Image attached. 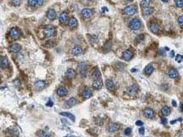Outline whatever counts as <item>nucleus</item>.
<instances>
[{
    "label": "nucleus",
    "mask_w": 183,
    "mask_h": 137,
    "mask_svg": "<svg viewBox=\"0 0 183 137\" xmlns=\"http://www.w3.org/2000/svg\"><path fill=\"white\" fill-rule=\"evenodd\" d=\"M141 25V22L138 19H133L129 23V27L132 30H137L140 28Z\"/></svg>",
    "instance_id": "1"
},
{
    "label": "nucleus",
    "mask_w": 183,
    "mask_h": 137,
    "mask_svg": "<svg viewBox=\"0 0 183 137\" xmlns=\"http://www.w3.org/2000/svg\"><path fill=\"white\" fill-rule=\"evenodd\" d=\"M44 34L47 37H52L55 34V29L52 25H46L44 29Z\"/></svg>",
    "instance_id": "2"
},
{
    "label": "nucleus",
    "mask_w": 183,
    "mask_h": 137,
    "mask_svg": "<svg viewBox=\"0 0 183 137\" xmlns=\"http://www.w3.org/2000/svg\"><path fill=\"white\" fill-rule=\"evenodd\" d=\"M123 12L126 15H133L137 12V7L134 5L127 6L123 10Z\"/></svg>",
    "instance_id": "3"
},
{
    "label": "nucleus",
    "mask_w": 183,
    "mask_h": 137,
    "mask_svg": "<svg viewBox=\"0 0 183 137\" xmlns=\"http://www.w3.org/2000/svg\"><path fill=\"white\" fill-rule=\"evenodd\" d=\"M138 91H139V86L136 84L130 86L127 90V93L130 95H134L137 93Z\"/></svg>",
    "instance_id": "4"
},
{
    "label": "nucleus",
    "mask_w": 183,
    "mask_h": 137,
    "mask_svg": "<svg viewBox=\"0 0 183 137\" xmlns=\"http://www.w3.org/2000/svg\"><path fill=\"white\" fill-rule=\"evenodd\" d=\"M34 85H35V87H36L37 90L41 91V90H43V89L45 88L46 82L45 81H43V80H38V81L35 82Z\"/></svg>",
    "instance_id": "5"
},
{
    "label": "nucleus",
    "mask_w": 183,
    "mask_h": 137,
    "mask_svg": "<svg viewBox=\"0 0 183 137\" xmlns=\"http://www.w3.org/2000/svg\"><path fill=\"white\" fill-rule=\"evenodd\" d=\"M10 37H11V38H12V39L17 40L19 38L20 33H19V31L17 29H16V28H12V30H10Z\"/></svg>",
    "instance_id": "6"
},
{
    "label": "nucleus",
    "mask_w": 183,
    "mask_h": 137,
    "mask_svg": "<svg viewBox=\"0 0 183 137\" xmlns=\"http://www.w3.org/2000/svg\"><path fill=\"white\" fill-rule=\"evenodd\" d=\"M144 115L147 119H152L154 117V112L152 109L150 108H147L146 109L144 110Z\"/></svg>",
    "instance_id": "7"
},
{
    "label": "nucleus",
    "mask_w": 183,
    "mask_h": 137,
    "mask_svg": "<svg viewBox=\"0 0 183 137\" xmlns=\"http://www.w3.org/2000/svg\"><path fill=\"white\" fill-rule=\"evenodd\" d=\"M106 86L109 91H114L115 90V84L111 79H106Z\"/></svg>",
    "instance_id": "8"
},
{
    "label": "nucleus",
    "mask_w": 183,
    "mask_h": 137,
    "mask_svg": "<svg viewBox=\"0 0 183 137\" xmlns=\"http://www.w3.org/2000/svg\"><path fill=\"white\" fill-rule=\"evenodd\" d=\"M82 14L85 18H90L93 15V10L89 8H84L82 10Z\"/></svg>",
    "instance_id": "9"
},
{
    "label": "nucleus",
    "mask_w": 183,
    "mask_h": 137,
    "mask_svg": "<svg viewBox=\"0 0 183 137\" xmlns=\"http://www.w3.org/2000/svg\"><path fill=\"white\" fill-rule=\"evenodd\" d=\"M8 66H9V62H8V58H6V57H3V58L0 59V67L1 68L6 69Z\"/></svg>",
    "instance_id": "10"
},
{
    "label": "nucleus",
    "mask_w": 183,
    "mask_h": 137,
    "mask_svg": "<svg viewBox=\"0 0 183 137\" xmlns=\"http://www.w3.org/2000/svg\"><path fill=\"white\" fill-rule=\"evenodd\" d=\"M80 73L82 77H85L86 75V64L84 62H81L79 65Z\"/></svg>",
    "instance_id": "11"
},
{
    "label": "nucleus",
    "mask_w": 183,
    "mask_h": 137,
    "mask_svg": "<svg viewBox=\"0 0 183 137\" xmlns=\"http://www.w3.org/2000/svg\"><path fill=\"white\" fill-rule=\"evenodd\" d=\"M132 56H133L132 53L128 50H125V52L123 53V58L126 61L130 60L132 58Z\"/></svg>",
    "instance_id": "12"
},
{
    "label": "nucleus",
    "mask_w": 183,
    "mask_h": 137,
    "mask_svg": "<svg viewBox=\"0 0 183 137\" xmlns=\"http://www.w3.org/2000/svg\"><path fill=\"white\" fill-rule=\"evenodd\" d=\"M21 49V47L20 45H19L17 43H15L10 47V51L14 53H17Z\"/></svg>",
    "instance_id": "13"
},
{
    "label": "nucleus",
    "mask_w": 183,
    "mask_h": 137,
    "mask_svg": "<svg viewBox=\"0 0 183 137\" xmlns=\"http://www.w3.org/2000/svg\"><path fill=\"white\" fill-rule=\"evenodd\" d=\"M56 16V11L54 9H49L47 12V17L50 20L55 19Z\"/></svg>",
    "instance_id": "14"
},
{
    "label": "nucleus",
    "mask_w": 183,
    "mask_h": 137,
    "mask_svg": "<svg viewBox=\"0 0 183 137\" xmlns=\"http://www.w3.org/2000/svg\"><path fill=\"white\" fill-rule=\"evenodd\" d=\"M119 125L117 123H110L109 126H108V131L110 132H115L119 130Z\"/></svg>",
    "instance_id": "15"
},
{
    "label": "nucleus",
    "mask_w": 183,
    "mask_h": 137,
    "mask_svg": "<svg viewBox=\"0 0 183 137\" xmlns=\"http://www.w3.org/2000/svg\"><path fill=\"white\" fill-rule=\"evenodd\" d=\"M57 94L60 97H64L67 94V90L64 87H60L57 90Z\"/></svg>",
    "instance_id": "16"
},
{
    "label": "nucleus",
    "mask_w": 183,
    "mask_h": 137,
    "mask_svg": "<svg viewBox=\"0 0 183 137\" xmlns=\"http://www.w3.org/2000/svg\"><path fill=\"white\" fill-rule=\"evenodd\" d=\"M76 71L73 69H69L66 72V76L69 79H73L76 77Z\"/></svg>",
    "instance_id": "17"
},
{
    "label": "nucleus",
    "mask_w": 183,
    "mask_h": 137,
    "mask_svg": "<svg viewBox=\"0 0 183 137\" xmlns=\"http://www.w3.org/2000/svg\"><path fill=\"white\" fill-rule=\"evenodd\" d=\"M154 12V9L152 8H150V7H144L143 8V13L144 15H152Z\"/></svg>",
    "instance_id": "18"
},
{
    "label": "nucleus",
    "mask_w": 183,
    "mask_h": 137,
    "mask_svg": "<svg viewBox=\"0 0 183 137\" xmlns=\"http://www.w3.org/2000/svg\"><path fill=\"white\" fill-rule=\"evenodd\" d=\"M83 97L86 99H89L91 97L92 95V93L91 91V89L89 88H86L84 89V91H83L82 93Z\"/></svg>",
    "instance_id": "19"
},
{
    "label": "nucleus",
    "mask_w": 183,
    "mask_h": 137,
    "mask_svg": "<svg viewBox=\"0 0 183 137\" xmlns=\"http://www.w3.org/2000/svg\"><path fill=\"white\" fill-rule=\"evenodd\" d=\"M60 115L62 116H64L66 117H68L69 119H70L72 121H75V116L73 114L70 113H67V112H62L60 113Z\"/></svg>",
    "instance_id": "20"
},
{
    "label": "nucleus",
    "mask_w": 183,
    "mask_h": 137,
    "mask_svg": "<svg viewBox=\"0 0 183 137\" xmlns=\"http://www.w3.org/2000/svg\"><path fill=\"white\" fill-rule=\"evenodd\" d=\"M69 27H71V28L76 27L77 26H78V21H77L76 19L71 17V18L69 19Z\"/></svg>",
    "instance_id": "21"
},
{
    "label": "nucleus",
    "mask_w": 183,
    "mask_h": 137,
    "mask_svg": "<svg viewBox=\"0 0 183 137\" xmlns=\"http://www.w3.org/2000/svg\"><path fill=\"white\" fill-rule=\"evenodd\" d=\"M82 53V49L78 46L73 47V49H72V54L75 56H80Z\"/></svg>",
    "instance_id": "22"
},
{
    "label": "nucleus",
    "mask_w": 183,
    "mask_h": 137,
    "mask_svg": "<svg viewBox=\"0 0 183 137\" xmlns=\"http://www.w3.org/2000/svg\"><path fill=\"white\" fill-rule=\"evenodd\" d=\"M159 30H160V27L159 25L156 23H152L150 26V30L151 32H152L153 33L157 34L159 32Z\"/></svg>",
    "instance_id": "23"
},
{
    "label": "nucleus",
    "mask_w": 183,
    "mask_h": 137,
    "mask_svg": "<svg viewBox=\"0 0 183 137\" xmlns=\"http://www.w3.org/2000/svg\"><path fill=\"white\" fill-rule=\"evenodd\" d=\"M154 71V67L151 65V64H148L147 65L145 69H144V73L147 74V75H150L151 73H153Z\"/></svg>",
    "instance_id": "24"
},
{
    "label": "nucleus",
    "mask_w": 183,
    "mask_h": 137,
    "mask_svg": "<svg viewBox=\"0 0 183 137\" xmlns=\"http://www.w3.org/2000/svg\"><path fill=\"white\" fill-rule=\"evenodd\" d=\"M169 76L171 78H176L178 76V72L176 69H172L169 71Z\"/></svg>",
    "instance_id": "25"
},
{
    "label": "nucleus",
    "mask_w": 183,
    "mask_h": 137,
    "mask_svg": "<svg viewBox=\"0 0 183 137\" xmlns=\"http://www.w3.org/2000/svg\"><path fill=\"white\" fill-rule=\"evenodd\" d=\"M67 19V14L66 12H62L59 17V21L61 23H64Z\"/></svg>",
    "instance_id": "26"
},
{
    "label": "nucleus",
    "mask_w": 183,
    "mask_h": 137,
    "mask_svg": "<svg viewBox=\"0 0 183 137\" xmlns=\"http://www.w3.org/2000/svg\"><path fill=\"white\" fill-rule=\"evenodd\" d=\"M102 82L100 81V80H95L93 83V87L95 88V89H100L102 87Z\"/></svg>",
    "instance_id": "27"
},
{
    "label": "nucleus",
    "mask_w": 183,
    "mask_h": 137,
    "mask_svg": "<svg viewBox=\"0 0 183 137\" xmlns=\"http://www.w3.org/2000/svg\"><path fill=\"white\" fill-rule=\"evenodd\" d=\"M101 77V73L100 72V71L98 70V69H96V70L92 74V78H93V79L95 80H98Z\"/></svg>",
    "instance_id": "28"
},
{
    "label": "nucleus",
    "mask_w": 183,
    "mask_h": 137,
    "mask_svg": "<svg viewBox=\"0 0 183 137\" xmlns=\"http://www.w3.org/2000/svg\"><path fill=\"white\" fill-rule=\"evenodd\" d=\"M170 112H171V110L168 106H164L161 109V113L164 116L169 115Z\"/></svg>",
    "instance_id": "29"
},
{
    "label": "nucleus",
    "mask_w": 183,
    "mask_h": 137,
    "mask_svg": "<svg viewBox=\"0 0 183 137\" xmlns=\"http://www.w3.org/2000/svg\"><path fill=\"white\" fill-rule=\"evenodd\" d=\"M77 104V100L76 99V98H70L69 100L67 101V104L70 107H72L73 106H75Z\"/></svg>",
    "instance_id": "30"
},
{
    "label": "nucleus",
    "mask_w": 183,
    "mask_h": 137,
    "mask_svg": "<svg viewBox=\"0 0 183 137\" xmlns=\"http://www.w3.org/2000/svg\"><path fill=\"white\" fill-rule=\"evenodd\" d=\"M151 3V0H141V4L144 7H147Z\"/></svg>",
    "instance_id": "31"
},
{
    "label": "nucleus",
    "mask_w": 183,
    "mask_h": 137,
    "mask_svg": "<svg viewBox=\"0 0 183 137\" xmlns=\"http://www.w3.org/2000/svg\"><path fill=\"white\" fill-rule=\"evenodd\" d=\"M39 136L40 137H50V134L46 131H41Z\"/></svg>",
    "instance_id": "32"
},
{
    "label": "nucleus",
    "mask_w": 183,
    "mask_h": 137,
    "mask_svg": "<svg viewBox=\"0 0 183 137\" xmlns=\"http://www.w3.org/2000/svg\"><path fill=\"white\" fill-rule=\"evenodd\" d=\"M28 5L31 7H34L37 5V0H28Z\"/></svg>",
    "instance_id": "33"
},
{
    "label": "nucleus",
    "mask_w": 183,
    "mask_h": 137,
    "mask_svg": "<svg viewBox=\"0 0 183 137\" xmlns=\"http://www.w3.org/2000/svg\"><path fill=\"white\" fill-rule=\"evenodd\" d=\"M183 56L182 55L180 54H178L176 56V61L179 62V63H181L183 62Z\"/></svg>",
    "instance_id": "34"
},
{
    "label": "nucleus",
    "mask_w": 183,
    "mask_h": 137,
    "mask_svg": "<svg viewBox=\"0 0 183 137\" xmlns=\"http://www.w3.org/2000/svg\"><path fill=\"white\" fill-rule=\"evenodd\" d=\"M11 2L14 6H18L21 3V0H11Z\"/></svg>",
    "instance_id": "35"
},
{
    "label": "nucleus",
    "mask_w": 183,
    "mask_h": 137,
    "mask_svg": "<svg viewBox=\"0 0 183 137\" xmlns=\"http://www.w3.org/2000/svg\"><path fill=\"white\" fill-rule=\"evenodd\" d=\"M176 6H177L178 8H183V0H176Z\"/></svg>",
    "instance_id": "36"
},
{
    "label": "nucleus",
    "mask_w": 183,
    "mask_h": 137,
    "mask_svg": "<svg viewBox=\"0 0 183 137\" xmlns=\"http://www.w3.org/2000/svg\"><path fill=\"white\" fill-rule=\"evenodd\" d=\"M124 134L126 135V136H129L132 134V129L130 128H127L124 131Z\"/></svg>",
    "instance_id": "37"
},
{
    "label": "nucleus",
    "mask_w": 183,
    "mask_h": 137,
    "mask_svg": "<svg viewBox=\"0 0 183 137\" xmlns=\"http://www.w3.org/2000/svg\"><path fill=\"white\" fill-rule=\"evenodd\" d=\"M178 24L180 25V27H182L183 26V16H180L179 17V18L178 19Z\"/></svg>",
    "instance_id": "38"
},
{
    "label": "nucleus",
    "mask_w": 183,
    "mask_h": 137,
    "mask_svg": "<svg viewBox=\"0 0 183 137\" xmlns=\"http://www.w3.org/2000/svg\"><path fill=\"white\" fill-rule=\"evenodd\" d=\"M136 125H137V126H142V125H143V122L142 121H141V120H138L136 121Z\"/></svg>",
    "instance_id": "39"
},
{
    "label": "nucleus",
    "mask_w": 183,
    "mask_h": 137,
    "mask_svg": "<svg viewBox=\"0 0 183 137\" xmlns=\"http://www.w3.org/2000/svg\"><path fill=\"white\" fill-rule=\"evenodd\" d=\"M139 134H140L141 135H143V134H145V128H139Z\"/></svg>",
    "instance_id": "40"
},
{
    "label": "nucleus",
    "mask_w": 183,
    "mask_h": 137,
    "mask_svg": "<svg viewBox=\"0 0 183 137\" xmlns=\"http://www.w3.org/2000/svg\"><path fill=\"white\" fill-rule=\"evenodd\" d=\"M53 101H52V99H49V101H48V102L46 104V106H48V107H52V106H53Z\"/></svg>",
    "instance_id": "41"
},
{
    "label": "nucleus",
    "mask_w": 183,
    "mask_h": 137,
    "mask_svg": "<svg viewBox=\"0 0 183 137\" xmlns=\"http://www.w3.org/2000/svg\"><path fill=\"white\" fill-rule=\"evenodd\" d=\"M167 123V120L166 118H162V119H161V123H162V124L165 125V124H166Z\"/></svg>",
    "instance_id": "42"
},
{
    "label": "nucleus",
    "mask_w": 183,
    "mask_h": 137,
    "mask_svg": "<svg viewBox=\"0 0 183 137\" xmlns=\"http://www.w3.org/2000/svg\"><path fill=\"white\" fill-rule=\"evenodd\" d=\"M44 1L45 0H37V4L39 6H42L44 3Z\"/></svg>",
    "instance_id": "43"
},
{
    "label": "nucleus",
    "mask_w": 183,
    "mask_h": 137,
    "mask_svg": "<svg viewBox=\"0 0 183 137\" xmlns=\"http://www.w3.org/2000/svg\"><path fill=\"white\" fill-rule=\"evenodd\" d=\"M172 105H173L174 107L176 106V103L175 100H172Z\"/></svg>",
    "instance_id": "44"
},
{
    "label": "nucleus",
    "mask_w": 183,
    "mask_h": 137,
    "mask_svg": "<svg viewBox=\"0 0 183 137\" xmlns=\"http://www.w3.org/2000/svg\"><path fill=\"white\" fill-rule=\"evenodd\" d=\"M102 10H103V12H105V10H106V11H107V10H108V9H107V8H106V7H103V8H102Z\"/></svg>",
    "instance_id": "45"
},
{
    "label": "nucleus",
    "mask_w": 183,
    "mask_h": 137,
    "mask_svg": "<svg viewBox=\"0 0 183 137\" xmlns=\"http://www.w3.org/2000/svg\"><path fill=\"white\" fill-rule=\"evenodd\" d=\"M170 55H171V57H173V56H174V51H172V52H171V54H170Z\"/></svg>",
    "instance_id": "46"
},
{
    "label": "nucleus",
    "mask_w": 183,
    "mask_h": 137,
    "mask_svg": "<svg viewBox=\"0 0 183 137\" xmlns=\"http://www.w3.org/2000/svg\"><path fill=\"white\" fill-rule=\"evenodd\" d=\"M162 1H163V2H165V3H167L169 1V0H161Z\"/></svg>",
    "instance_id": "47"
},
{
    "label": "nucleus",
    "mask_w": 183,
    "mask_h": 137,
    "mask_svg": "<svg viewBox=\"0 0 183 137\" xmlns=\"http://www.w3.org/2000/svg\"><path fill=\"white\" fill-rule=\"evenodd\" d=\"M127 1H133V0H126Z\"/></svg>",
    "instance_id": "48"
},
{
    "label": "nucleus",
    "mask_w": 183,
    "mask_h": 137,
    "mask_svg": "<svg viewBox=\"0 0 183 137\" xmlns=\"http://www.w3.org/2000/svg\"></svg>",
    "instance_id": "49"
},
{
    "label": "nucleus",
    "mask_w": 183,
    "mask_h": 137,
    "mask_svg": "<svg viewBox=\"0 0 183 137\" xmlns=\"http://www.w3.org/2000/svg\"><path fill=\"white\" fill-rule=\"evenodd\" d=\"M89 1H91V0H89Z\"/></svg>",
    "instance_id": "50"
}]
</instances>
